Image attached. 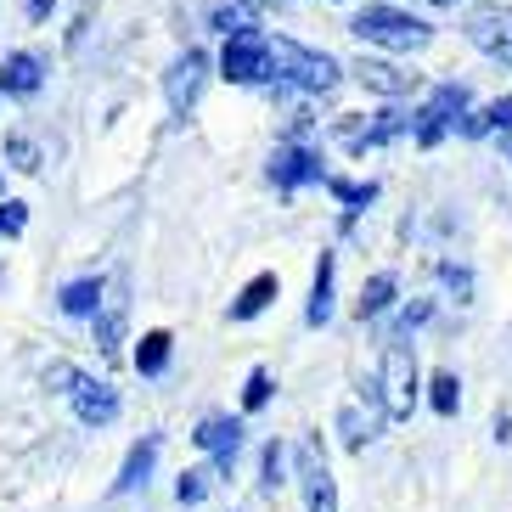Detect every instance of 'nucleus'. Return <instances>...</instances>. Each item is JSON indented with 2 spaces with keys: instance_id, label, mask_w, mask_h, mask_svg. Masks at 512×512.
Masks as SVG:
<instances>
[{
  "instance_id": "nucleus-1",
  "label": "nucleus",
  "mask_w": 512,
  "mask_h": 512,
  "mask_svg": "<svg viewBox=\"0 0 512 512\" xmlns=\"http://www.w3.org/2000/svg\"><path fill=\"white\" fill-rule=\"evenodd\" d=\"M271 74H276V85H293L304 96H332L338 79H344V68L327 51H310L299 40H276L271 34Z\"/></svg>"
},
{
  "instance_id": "nucleus-2",
  "label": "nucleus",
  "mask_w": 512,
  "mask_h": 512,
  "mask_svg": "<svg viewBox=\"0 0 512 512\" xmlns=\"http://www.w3.org/2000/svg\"><path fill=\"white\" fill-rule=\"evenodd\" d=\"M349 34L366 40V46H383V51H422L434 40V29L411 12H394V6H366V12L349 17Z\"/></svg>"
},
{
  "instance_id": "nucleus-3",
  "label": "nucleus",
  "mask_w": 512,
  "mask_h": 512,
  "mask_svg": "<svg viewBox=\"0 0 512 512\" xmlns=\"http://www.w3.org/2000/svg\"><path fill=\"white\" fill-rule=\"evenodd\" d=\"M220 79L231 85H259V79H276L271 74V34H259L254 23L226 34V51H220Z\"/></svg>"
},
{
  "instance_id": "nucleus-4",
  "label": "nucleus",
  "mask_w": 512,
  "mask_h": 512,
  "mask_svg": "<svg viewBox=\"0 0 512 512\" xmlns=\"http://www.w3.org/2000/svg\"><path fill=\"white\" fill-rule=\"evenodd\" d=\"M377 394H383V406H389V422H411V411H417V355H411L400 338L383 349Z\"/></svg>"
},
{
  "instance_id": "nucleus-5",
  "label": "nucleus",
  "mask_w": 512,
  "mask_h": 512,
  "mask_svg": "<svg viewBox=\"0 0 512 512\" xmlns=\"http://www.w3.org/2000/svg\"><path fill=\"white\" fill-rule=\"evenodd\" d=\"M462 29H467V40H473L484 57H496V62H507V68H512V12L501 6V0H479V6H467Z\"/></svg>"
},
{
  "instance_id": "nucleus-6",
  "label": "nucleus",
  "mask_w": 512,
  "mask_h": 512,
  "mask_svg": "<svg viewBox=\"0 0 512 512\" xmlns=\"http://www.w3.org/2000/svg\"><path fill=\"white\" fill-rule=\"evenodd\" d=\"M406 130H411V119H406V113H394V107H389V113H372V119H366V113H349V119L332 124V136L344 141L349 152L389 147V141H394V136H406Z\"/></svg>"
},
{
  "instance_id": "nucleus-7",
  "label": "nucleus",
  "mask_w": 512,
  "mask_h": 512,
  "mask_svg": "<svg viewBox=\"0 0 512 512\" xmlns=\"http://www.w3.org/2000/svg\"><path fill=\"white\" fill-rule=\"evenodd\" d=\"M203 79H209V51L186 46L181 57L169 62V74H164V96H169V107H175V119H186V113L197 107V96H203Z\"/></svg>"
},
{
  "instance_id": "nucleus-8",
  "label": "nucleus",
  "mask_w": 512,
  "mask_h": 512,
  "mask_svg": "<svg viewBox=\"0 0 512 512\" xmlns=\"http://www.w3.org/2000/svg\"><path fill=\"white\" fill-rule=\"evenodd\" d=\"M293 473H299L304 507H310V512H338V484H332V467H327V456H321L316 439L293 451Z\"/></svg>"
},
{
  "instance_id": "nucleus-9",
  "label": "nucleus",
  "mask_w": 512,
  "mask_h": 512,
  "mask_svg": "<svg viewBox=\"0 0 512 512\" xmlns=\"http://www.w3.org/2000/svg\"><path fill=\"white\" fill-rule=\"evenodd\" d=\"M349 74H355V85H361V91L383 96V102H400V96L417 91V74H406V68H400V62H389V57H361Z\"/></svg>"
},
{
  "instance_id": "nucleus-10",
  "label": "nucleus",
  "mask_w": 512,
  "mask_h": 512,
  "mask_svg": "<svg viewBox=\"0 0 512 512\" xmlns=\"http://www.w3.org/2000/svg\"><path fill=\"white\" fill-rule=\"evenodd\" d=\"M271 181L282 186V192H299V186H310V181H327L321 152L299 147V141H282V147L271 152Z\"/></svg>"
},
{
  "instance_id": "nucleus-11",
  "label": "nucleus",
  "mask_w": 512,
  "mask_h": 512,
  "mask_svg": "<svg viewBox=\"0 0 512 512\" xmlns=\"http://www.w3.org/2000/svg\"><path fill=\"white\" fill-rule=\"evenodd\" d=\"M68 400H74V417L85 422V428H107V422L119 417V389L113 383H96V377L79 372V383L68 389Z\"/></svg>"
},
{
  "instance_id": "nucleus-12",
  "label": "nucleus",
  "mask_w": 512,
  "mask_h": 512,
  "mask_svg": "<svg viewBox=\"0 0 512 512\" xmlns=\"http://www.w3.org/2000/svg\"><path fill=\"white\" fill-rule=\"evenodd\" d=\"M192 439H197V451H209V456H214L220 479H226L231 462H237V451H242V422H237V417H203Z\"/></svg>"
},
{
  "instance_id": "nucleus-13",
  "label": "nucleus",
  "mask_w": 512,
  "mask_h": 512,
  "mask_svg": "<svg viewBox=\"0 0 512 512\" xmlns=\"http://www.w3.org/2000/svg\"><path fill=\"white\" fill-rule=\"evenodd\" d=\"M46 85V62L34 57V51H12V57L0 62V91L6 96H34Z\"/></svg>"
},
{
  "instance_id": "nucleus-14",
  "label": "nucleus",
  "mask_w": 512,
  "mask_h": 512,
  "mask_svg": "<svg viewBox=\"0 0 512 512\" xmlns=\"http://www.w3.org/2000/svg\"><path fill=\"white\" fill-rule=\"evenodd\" d=\"M383 422H389V406H383V400H377V406H366V411L349 400V406L338 411V434H344L349 451H361L366 439H377V428H383Z\"/></svg>"
},
{
  "instance_id": "nucleus-15",
  "label": "nucleus",
  "mask_w": 512,
  "mask_h": 512,
  "mask_svg": "<svg viewBox=\"0 0 512 512\" xmlns=\"http://www.w3.org/2000/svg\"><path fill=\"white\" fill-rule=\"evenodd\" d=\"M276 293H282V276H276V271H259L254 282L242 287L237 299H231V321H254V316H265Z\"/></svg>"
},
{
  "instance_id": "nucleus-16",
  "label": "nucleus",
  "mask_w": 512,
  "mask_h": 512,
  "mask_svg": "<svg viewBox=\"0 0 512 512\" xmlns=\"http://www.w3.org/2000/svg\"><path fill=\"white\" fill-rule=\"evenodd\" d=\"M152 467H158V434H147L136 451L124 456L119 479H113V496H130V490H141V484L152 479Z\"/></svg>"
},
{
  "instance_id": "nucleus-17",
  "label": "nucleus",
  "mask_w": 512,
  "mask_h": 512,
  "mask_svg": "<svg viewBox=\"0 0 512 512\" xmlns=\"http://www.w3.org/2000/svg\"><path fill=\"white\" fill-rule=\"evenodd\" d=\"M62 316H96L102 310V276H79V282H68L57 293Z\"/></svg>"
},
{
  "instance_id": "nucleus-18",
  "label": "nucleus",
  "mask_w": 512,
  "mask_h": 512,
  "mask_svg": "<svg viewBox=\"0 0 512 512\" xmlns=\"http://www.w3.org/2000/svg\"><path fill=\"white\" fill-rule=\"evenodd\" d=\"M304 321L310 327H327L332 321V254L316 259V282H310V304H304Z\"/></svg>"
},
{
  "instance_id": "nucleus-19",
  "label": "nucleus",
  "mask_w": 512,
  "mask_h": 512,
  "mask_svg": "<svg viewBox=\"0 0 512 512\" xmlns=\"http://www.w3.org/2000/svg\"><path fill=\"white\" fill-rule=\"evenodd\" d=\"M169 349H175V338H169L164 327L141 332V344H136V372H141V377H158V372L169 366Z\"/></svg>"
},
{
  "instance_id": "nucleus-20",
  "label": "nucleus",
  "mask_w": 512,
  "mask_h": 512,
  "mask_svg": "<svg viewBox=\"0 0 512 512\" xmlns=\"http://www.w3.org/2000/svg\"><path fill=\"white\" fill-rule=\"evenodd\" d=\"M389 304H394V276H389V271H377L372 282L361 287V299H355V316H361V321H377L383 310H389Z\"/></svg>"
},
{
  "instance_id": "nucleus-21",
  "label": "nucleus",
  "mask_w": 512,
  "mask_h": 512,
  "mask_svg": "<svg viewBox=\"0 0 512 512\" xmlns=\"http://www.w3.org/2000/svg\"><path fill=\"white\" fill-rule=\"evenodd\" d=\"M214 484H220V467H186L181 473V484H175V501H181V507H197V501H209V490Z\"/></svg>"
},
{
  "instance_id": "nucleus-22",
  "label": "nucleus",
  "mask_w": 512,
  "mask_h": 512,
  "mask_svg": "<svg viewBox=\"0 0 512 512\" xmlns=\"http://www.w3.org/2000/svg\"><path fill=\"white\" fill-rule=\"evenodd\" d=\"M119 344H124V304H107V310H96V349L119 355Z\"/></svg>"
},
{
  "instance_id": "nucleus-23",
  "label": "nucleus",
  "mask_w": 512,
  "mask_h": 512,
  "mask_svg": "<svg viewBox=\"0 0 512 512\" xmlns=\"http://www.w3.org/2000/svg\"><path fill=\"white\" fill-rule=\"evenodd\" d=\"M276 484H287V445L282 439H271L265 456H259V490H276Z\"/></svg>"
},
{
  "instance_id": "nucleus-24",
  "label": "nucleus",
  "mask_w": 512,
  "mask_h": 512,
  "mask_svg": "<svg viewBox=\"0 0 512 512\" xmlns=\"http://www.w3.org/2000/svg\"><path fill=\"white\" fill-rule=\"evenodd\" d=\"M428 400H434L439 417H456V406H462V383H456V372H439L434 383H428Z\"/></svg>"
},
{
  "instance_id": "nucleus-25",
  "label": "nucleus",
  "mask_w": 512,
  "mask_h": 512,
  "mask_svg": "<svg viewBox=\"0 0 512 512\" xmlns=\"http://www.w3.org/2000/svg\"><path fill=\"white\" fill-rule=\"evenodd\" d=\"M6 164H12L17 175H40V147H34L29 136H6Z\"/></svg>"
},
{
  "instance_id": "nucleus-26",
  "label": "nucleus",
  "mask_w": 512,
  "mask_h": 512,
  "mask_svg": "<svg viewBox=\"0 0 512 512\" xmlns=\"http://www.w3.org/2000/svg\"><path fill=\"white\" fill-rule=\"evenodd\" d=\"M439 282H445V287L456 293V304H473V271H467V265L445 259V265H439Z\"/></svg>"
},
{
  "instance_id": "nucleus-27",
  "label": "nucleus",
  "mask_w": 512,
  "mask_h": 512,
  "mask_svg": "<svg viewBox=\"0 0 512 512\" xmlns=\"http://www.w3.org/2000/svg\"><path fill=\"white\" fill-rule=\"evenodd\" d=\"M271 372H248V383H242V411H265L271 406Z\"/></svg>"
},
{
  "instance_id": "nucleus-28",
  "label": "nucleus",
  "mask_w": 512,
  "mask_h": 512,
  "mask_svg": "<svg viewBox=\"0 0 512 512\" xmlns=\"http://www.w3.org/2000/svg\"><path fill=\"white\" fill-rule=\"evenodd\" d=\"M332 197H338V203H349V209H361V203H372L377 197V186L372 181H338V175H332Z\"/></svg>"
},
{
  "instance_id": "nucleus-29",
  "label": "nucleus",
  "mask_w": 512,
  "mask_h": 512,
  "mask_svg": "<svg viewBox=\"0 0 512 512\" xmlns=\"http://www.w3.org/2000/svg\"><path fill=\"white\" fill-rule=\"evenodd\" d=\"M23 226H29V203L6 197V203H0V237H23Z\"/></svg>"
},
{
  "instance_id": "nucleus-30",
  "label": "nucleus",
  "mask_w": 512,
  "mask_h": 512,
  "mask_svg": "<svg viewBox=\"0 0 512 512\" xmlns=\"http://www.w3.org/2000/svg\"><path fill=\"white\" fill-rule=\"evenodd\" d=\"M74 383H79V366H68V361H51V366H46V389L68 394Z\"/></svg>"
},
{
  "instance_id": "nucleus-31",
  "label": "nucleus",
  "mask_w": 512,
  "mask_h": 512,
  "mask_svg": "<svg viewBox=\"0 0 512 512\" xmlns=\"http://www.w3.org/2000/svg\"><path fill=\"white\" fill-rule=\"evenodd\" d=\"M209 23H214L220 34H231V29H242V12H237V6H214V12H209Z\"/></svg>"
},
{
  "instance_id": "nucleus-32",
  "label": "nucleus",
  "mask_w": 512,
  "mask_h": 512,
  "mask_svg": "<svg viewBox=\"0 0 512 512\" xmlns=\"http://www.w3.org/2000/svg\"><path fill=\"white\" fill-rule=\"evenodd\" d=\"M490 119H496V130H512V96H501V102L490 107Z\"/></svg>"
},
{
  "instance_id": "nucleus-33",
  "label": "nucleus",
  "mask_w": 512,
  "mask_h": 512,
  "mask_svg": "<svg viewBox=\"0 0 512 512\" xmlns=\"http://www.w3.org/2000/svg\"><path fill=\"white\" fill-rule=\"evenodd\" d=\"M51 12V0H29V17H46Z\"/></svg>"
},
{
  "instance_id": "nucleus-34",
  "label": "nucleus",
  "mask_w": 512,
  "mask_h": 512,
  "mask_svg": "<svg viewBox=\"0 0 512 512\" xmlns=\"http://www.w3.org/2000/svg\"><path fill=\"white\" fill-rule=\"evenodd\" d=\"M434 6H456V0H434Z\"/></svg>"
},
{
  "instance_id": "nucleus-35",
  "label": "nucleus",
  "mask_w": 512,
  "mask_h": 512,
  "mask_svg": "<svg viewBox=\"0 0 512 512\" xmlns=\"http://www.w3.org/2000/svg\"><path fill=\"white\" fill-rule=\"evenodd\" d=\"M507 164H512V141H507Z\"/></svg>"
}]
</instances>
